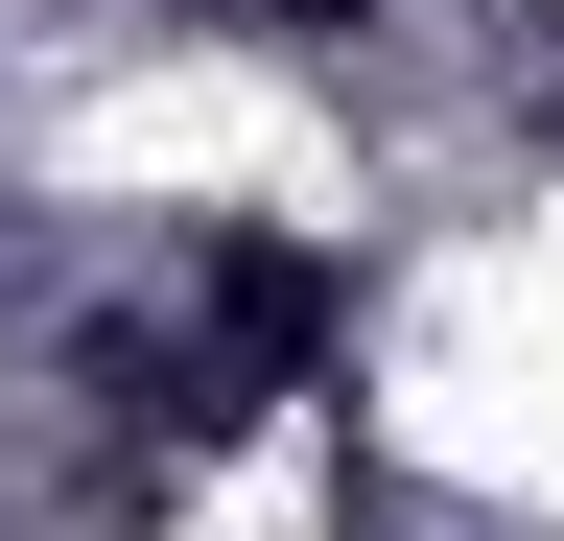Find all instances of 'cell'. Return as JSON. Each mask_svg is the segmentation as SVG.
I'll use <instances>...</instances> for the list:
<instances>
[{
    "mask_svg": "<svg viewBox=\"0 0 564 541\" xmlns=\"http://www.w3.org/2000/svg\"><path fill=\"white\" fill-rule=\"evenodd\" d=\"M377 0H236V47H352Z\"/></svg>",
    "mask_w": 564,
    "mask_h": 541,
    "instance_id": "6da1fadb",
    "label": "cell"
}]
</instances>
